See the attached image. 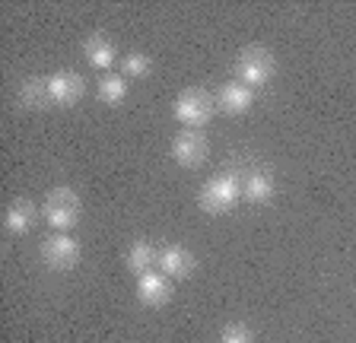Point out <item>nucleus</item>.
<instances>
[{"mask_svg":"<svg viewBox=\"0 0 356 343\" xmlns=\"http://www.w3.org/2000/svg\"><path fill=\"white\" fill-rule=\"evenodd\" d=\"M80 213H83V203L76 197V191H70V187H54L42 203V217L54 232L74 229L80 223Z\"/></svg>","mask_w":356,"mask_h":343,"instance_id":"obj_3","label":"nucleus"},{"mask_svg":"<svg viewBox=\"0 0 356 343\" xmlns=\"http://www.w3.org/2000/svg\"><path fill=\"white\" fill-rule=\"evenodd\" d=\"M156 258H159V251H156L149 242H134L124 261H127V270H131V274L143 276V274H149V270L156 267Z\"/></svg>","mask_w":356,"mask_h":343,"instance_id":"obj_15","label":"nucleus"},{"mask_svg":"<svg viewBox=\"0 0 356 343\" xmlns=\"http://www.w3.org/2000/svg\"><path fill=\"white\" fill-rule=\"evenodd\" d=\"M35 217H38L35 203H32L29 197H16V201H10L7 210H3V229H7L10 235H26V232L35 226Z\"/></svg>","mask_w":356,"mask_h":343,"instance_id":"obj_10","label":"nucleus"},{"mask_svg":"<svg viewBox=\"0 0 356 343\" xmlns=\"http://www.w3.org/2000/svg\"><path fill=\"white\" fill-rule=\"evenodd\" d=\"M137 299L149 308H163L172 299V280L163 274V270H149L137 280Z\"/></svg>","mask_w":356,"mask_h":343,"instance_id":"obj_8","label":"nucleus"},{"mask_svg":"<svg viewBox=\"0 0 356 343\" xmlns=\"http://www.w3.org/2000/svg\"><path fill=\"white\" fill-rule=\"evenodd\" d=\"M153 70V60L143 51H131L124 60H121V76H131V80H143Z\"/></svg>","mask_w":356,"mask_h":343,"instance_id":"obj_17","label":"nucleus"},{"mask_svg":"<svg viewBox=\"0 0 356 343\" xmlns=\"http://www.w3.org/2000/svg\"><path fill=\"white\" fill-rule=\"evenodd\" d=\"M48 92H51V105L58 108H70L83 99L86 92V80L76 70H58L54 76H48Z\"/></svg>","mask_w":356,"mask_h":343,"instance_id":"obj_7","label":"nucleus"},{"mask_svg":"<svg viewBox=\"0 0 356 343\" xmlns=\"http://www.w3.org/2000/svg\"><path fill=\"white\" fill-rule=\"evenodd\" d=\"M238 201H242V178L236 172H222L197 191V207L210 217H220V213L232 210Z\"/></svg>","mask_w":356,"mask_h":343,"instance_id":"obj_1","label":"nucleus"},{"mask_svg":"<svg viewBox=\"0 0 356 343\" xmlns=\"http://www.w3.org/2000/svg\"><path fill=\"white\" fill-rule=\"evenodd\" d=\"M175 118L188 127V131H200L213 118V99L200 90H185L175 99Z\"/></svg>","mask_w":356,"mask_h":343,"instance_id":"obj_5","label":"nucleus"},{"mask_svg":"<svg viewBox=\"0 0 356 343\" xmlns=\"http://www.w3.org/2000/svg\"><path fill=\"white\" fill-rule=\"evenodd\" d=\"M254 102V90H248L245 83L238 80H229V83H222L220 92H216V105H220L226 115H242L248 112Z\"/></svg>","mask_w":356,"mask_h":343,"instance_id":"obj_11","label":"nucleus"},{"mask_svg":"<svg viewBox=\"0 0 356 343\" xmlns=\"http://www.w3.org/2000/svg\"><path fill=\"white\" fill-rule=\"evenodd\" d=\"M156 267L163 270L169 280H172V276H175V280H185V276L194 274L197 261H194V254L188 251V248H181V245H165V248H159Z\"/></svg>","mask_w":356,"mask_h":343,"instance_id":"obj_9","label":"nucleus"},{"mask_svg":"<svg viewBox=\"0 0 356 343\" xmlns=\"http://www.w3.org/2000/svg\"><path fill=\"white\" fill-rule=\"evenodd\" d=\"M210 156V143L207 137L200 134V131H178L175 137H172V159H175L178 165H185V169H197V165H204Z\"/></svg>","mask_w":356,"mask_h":343,"instance_id":"obj_6","label":"nucleus"},{"mask_svg":"<svg viewBox=\"0 0 356 343\" xmlns=\"http://www.w3.org/2000/svg\"><path fill=\"white\" fill-rule=\"evenodd\" d=\"M220 343H254V337H252V331L245 328V324H229V328L222 331Z\"/></svg>","mask_w":356,"mask_h":343,"instance_id":"obj_18","label":"nucleus"},{"mask_svg":"<svg viewBox=\"0 0 356 343\" xmlns=\"http://www.w3.org/2000/svg\"><path fill=\"white\" fill-rule=\"evenodd\" d=\"M38 258H42L44 267H51V270H70V267L80 264L83 248H80V242L76 239H70V235H64V232H58V235H48V239L42 242Z\"/></svg>","mask_w":356,"mask_h":343,"instance_id":"obj_4","label":"nucleus"},{"mask_svg":"<svg viewBox=\"0 0 356 343\" xmlns=\"http://www.w3.org/2000/svg\"><path fill=\"white\" fill-rule=\"evenodd\" d=\"M274 197V175L267 169H252L242 175V201L267 203Z\"/></svg>","mask_w":356,"mask_h":343,"instance_id":"obj_12","label":"nucleus"},{"mask_svg":"<svg viewBox=\"0 0 356 343\" xmlns=\"http://www.w3.org/2000/svg\"><path fill=\"white\" fill-rule=\"evenodd\" d=\"M96 96L102 105H121L127 99V76L121 74H105L96 83Z\"/></svg>","mask_w":356,"mask_h":343,"instance_id":"obj_16","label":"nucleus"},{"mask_svg":"<svg viewBox=\"0 0 356 343\" xmlns=\"http://www.w3.org/2000/svg\"><path fill=\"white\" fill-rule=\"evenodd\" d=\"M83 58H86L89 67L108 70L111 64H115V45H111L102 32H92V35L83 42Z\"/></svg>","mask_w":356,"mask_h":343,"instance_id":"obj_14","label":"nucleus"},{"mask_svg":"<svg viewBox=\"0 0 356 343\" xmlns=\"http://www.w3.org/2000/svg\"><path fill=\"white\" fill-rule=\"evenodd\" d=\"M274 70H277V60L274 54L267 51L261 45H248L238 51L236 58V76L238 83H245L248 90H261L267 83L274 80Z\"/></svg>","mask_w":356,"mask_h":343,"instance_id":"obj_2","label":"nucleus"},{"mask_svg":"<svg viewBox=\"0 0 356 343\" xmlns=\"http://www.w3.org/2000/svg\"><path fill=\"white\" fill-rule=\"evenodd\" d=\"M16 102H19V108H26V112H42V108H48V105H51L48 80H42V76L22 80L19 90H16Z\"/></svg>","mask_w":356,"mask_h":343,"instance_id":"obj_13","label":"nucleus"}]
</instances>
